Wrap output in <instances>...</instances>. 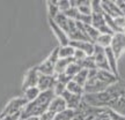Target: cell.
Wrapping results in <instances>:
<instances>
[{
    "instance_id": "cell-14",
    "label": "cell",
    "mask_w": 125,
    "mask_h": 120,
    "mask_svg": "<svg viewBox=\"0 0 125 120\" xmlns=\"http://www.w3.org/2000/svg\"><path fill=\"white\" fill-rule=\"evenodd\" d=\"M37 71L41 75H54V64L45 59L37 65Z\"/></svg>"
},
{
    "instance_id": "cell-11",
    "label": "cell",
    "mask_w": 125,
    "mask_h": 120,
    "mask_svg": "<svg viewBox=\"0 0 125 120\" xmlns=\"http://www.w3.org/2000/svg\"><path fill=\"white\" fill-rule=\"evenodd\" d=\"M56 83V77L54 75H41L37 82V88L40 89L41 92L43 91H48V90H52Z\"/></svg>"
},
{
    "instance_id": "cell-19",
    "label": "cell",
    "mask_w": 125,
    "mask_h": 120,
    "mask_svg": "<svg viewBox=\"0 0 125 120\" xmlns=\"http://www.w3.org/2000/svg\"><path fill=\"white\" fill-rule=\"evenodd\" d=\"M48 4V14H49V18L54 20V18L60 13V10L58 8V2L56 0H49L46 1Z\"/></svg>"
},
{
    "instance_id": "cell-23",
    "label": "cell",
    "mask_w": 125,
    "mask_h": 120,
    "mask_svg": "<svg viewBox=\"0 0 125 120\" xmlns=\"http://www.w3.org/2000/svg\"><path fill=\"white\" fill-rule=\"evenodd\" d=\"M111 40H112L111 35H103V34H101L100 37L97 38V40L95 42V45H98V46H101L103 49H107V47L110 46Z\"/></svg>"
},
{
    "instance_id": "cell-10",
    "label": "cell",
    "mask_w": 125,
    "mask_h": 120,
    "mask_svg": "<svg viewBox=\"0 0 125 120\" xmlns=\"http://www.w3.org/2000/svg\"><path fill=\"white\" fill-rule=\"evenodd\" d=\"M70 45L75 50H80L82 52H85L88 57H92L94 54L95 50V44L92 42H85V40H73L70 42Z\"/></svg>"
},
{
    "instance_id": "cell-6",
    "label": "cell",
    "mask_w": 125,
    "mask_h": 120,
    "mask_svg": "<svg viewBox=\"0 0 125 120\" xmlns=\"http://www.w3.org/2000/svg\"><path fill=\"white\" fill-rule=\"evenodd\" d=\"M40 79V73L37 71V66L31 67L24 74L22 82V89L26 90L28 88H32V87H37V82Z\"/></svg>"
},
{
    "instance_id": "cell-27",
    "label": "cell",
    "mask_w": 125,
    "mask_h": 120,
    "mask_svg": "<svg viewBox=\"0 0 125 120\" xmlns=\"http://www.w3.org/2000/svg\"><path fill=\"white\" fill-rule=\"evenodd\" d=\"M114 22L116 24V28L118 32H123L125 29V16L124 15H121V16H118V18H114Z\"/></svg>"
},
{
    "instance_id": "cell-20",
    "label": "cell",
    "mask_w": 125,
    "mask_h": 120,
    "mask_svg": "<svg viewBox=\"0 0 125 120\" xmlns=\"http://www.w3.org/2000/svg\"><path fill=\"white\" fill-rule=\"evenodd\" d=\"M24 91V98H26V101L28 103L29 102H34L36 98L40 96V89L37 88V87H32V88H28V89L23 90Z\"/></svg>"
},
{
    "instance_id": "cell-7",
    "label": "cell",
    "mask_w": 125,
    "mask_h": 120,
    "mask_svg": "<svg viewBox=\"0 0 125 120\" xmlns=\"http://www.w3.org/2000/svg\"><path fill=\"white\" fill-rule=\"evenodd\" d=\"M49 24H50V28H51L52 32H53L54 36H56V38L58 39L59 46H65V45L70 44V38H68V36L64 32V30L59 27L57 23L54 22L52 18H49Z\"/></svg>"
},
{
    "instance_id": "cell-9",
    "label": "cell",
    "mask_w": 125,
    "mask_h": 120,
    "mask_svg": "<svg viewBox=\"0 0 125 120\" xmlns=\"http://www.w3.org/2000/svg\"><path fill=\"white\" fill-rule=\"evenodd\" d=\"M62 97L64 98V101L66 103L67 109H71V110H78L80 107L82 101H83V96L73 95V93L68 92V91H65L62 95Z\"/></svg>"
},
{
    "instance_id": "cell-8",
    "label": "cell",
    "mask_w": 125,
    "mask_h": 120,
    "mask_svg": "<svg viewBox=\"0 0 125 120\" xmlns=\"http://www.w3.org/2000/svg\"><path fill=\"white\" fill-rule=\"evenodd\" d=\"M101 7L103 9V13L107 14L108 16H110L112 18H116L118 16L123 15L121 12V9L118 8V6L116 5L115 1L111 0H103L101 1Z\"/></svg>"
},
{
    "instance_id": "cell-4",
    "label": "cell",
    "mask_w": 125,
    "mask_h": 120,
    "mask_svg": "<svg viewBox=\"0 0 125 120\" xmlns=\"http://www.w3.org/2000/svg\"><path fill=\"white\" fill-rule=\"evenodd\" d=\"M110 49L115 54L116 59L121 58L123 53L125 52V34L123 32H117L112 36V40L110 44Z\"/></svg>"
},
{
    "instance_id": "cell-35",
    "label": "cell",
    "mask_w": 125,
    "mask_h": 120,
    "mask_svg": "<svg viewBox=\"0 0 125 120\" xmlns=\"http://www.w3.org/2000/svg\"><path fill=\"white\" fill-rule=\"evenodd\" d=\"M123 34H125V29H124V31H123Z\"/></svg>"
},
{
    "instance_id": "cell-12",
    "label": "cell",
    "mask_w": 125,
    "mask_h": 120,
    "mask_svg": "<svg viewBox=\"0 0 125 120\" xmlns=\"http://www.w3.org/2000/svg\"><path fill=\"white\" fill-rule=\"evenodd\" d=\"M67 106H66V103L64 101V98L62 96H54L53 99L51 101L49 105V111H51L52 113L54 114H58L60 112H62L64 110H66Z\"/></svg>"
},
{
    "instance_id": "cell-13",
    "label": "cell",
    "mask_w": 125,
    "mask_h": 120,
    "mask_svg": "<svg viewBox=\"0 0 125 120\" xmlns=\"http://www.w3.org/2000/svg\"><path fill=\"white\" fill-rule=\"evenodd\" d=\"M105 50V55H107V60H108V65H109V68H110V72H111L114 75L116 76L117 79H119V73H118V65H117V60L115 54L112 52V50L110 49V46L107 47Z\"/></svg>"
},
{
    "instance_id": "cell-16",
    "label": "cell",
    "mask_w": 125,
    "mask_h": 120,
    "mask_svg": "<svg viewBox=\"0 0 125 120\" xmlns=\"http://www.w3.org/2000/svg\"><path fill=\"white\" fill-rule=\"evenodd\" d=\"M66 91L73 93V95H79V96H83L85 95V90L83 87H81L79 83H76L75 81L71 80L66 85Z\"/></svg>"
},
{
    "instance_id": "cell-15",
    "label": "cell",
    "mask_w": 125,
    "mask_h": 120,
    "mask_svg": "<svg viewBox=\"0 0 125 120\" xmlns=\"http://www.w3.org/2000/svg\"><path fill=\"white\" fill-rule=\"evenodd\" d=\"M74 61L73 58H67V59H58V61L54 65V75H62L65 74L67 67L71 62Z\"/></svg>"
},
{
    "instance_id": "cell-2",
    "label": "cell",
    "mask_w": 125,
    "mask_h": 120,
    "mask_svg": "<svg viewBox=\"0 0 125 120\" xmlns=\"http://www.w3.org/2000/svg\"><path fill=\"white\" fill-rule=\"evenodd\" d=\"M53 97L54 93L52 90L41 92L40 96L36 98L34 102L27 103V105L23 107V110L21 111L20 119H28V118H31V117L42 116L44 112L48 111L50 103L53 99Z\"/></svg>"
},
{
    "instance_id": "cell-26",
    "label": "cell",
    "mask_w": 125,
    "mask_h": 120,
    "mask_svg": "<svg viewBox=\"0 0 125 120\" xmlns=\"http://www.w3.org/2000/svg\"><path fill=\"white\" fill-rule=\"evenodd\" d=\"M66 85H67V84L62 83V82L56 81L53 89H52V91H53V93H54V96H62V93L66 91Z\"/></svg>"
},
{
    "instance_id": "cell-31",
    "label": "cell",
    "mask_w": 125,
    "mask_h": 120,
    "mask_svg": "<svg viewBox=\"0 0 125 120\" xmlns=\"http://www.w3.org/2000/svg\"><path fill=\"white\" fill-rule=\"evenodd\" d=\"M54 117H56V114L48 110V111L44 112V113H43L42 116H40L38 118H40V120H54Z\"/></svg>"
},
{
    "instance_id": "cell-3",
    "label": "cell",
    "mask_w": 125,
    "mask_h": 120,
    "mask_svg": "<svg viewBox=\"0 0 125 120\" xmlns=\"http://www.w3.org/2000/svg\"><path fill=\"white\" fill-rule=\"evenodd\" d=\"M27 101L24 97H15L13 99H10L5 107L2 109V111L0 112V118H4L7 116H13L16 113H21L23 110V107L27 105Z\"/></svg>"
},
{
    "instance_id": "cell-25",
    "label": "cell",
    "mask_w": 125,
    "mask_h": 120,
    "mask_svg": "<svg viewBox=\"0 0 125 120\" xmlns=\"http://www.w3.org/2000/svg\"><path fill=\"white\" fill-rule=\"evenodd\" d=\"M81 69H82V68H81L80 65H79L78 62L73 61V62H71V64L68 65L66 72H65V74H66L67 76H70L71 79H73V77H74V76H75L76 74L81 71Z\"/></svg>"
},
{
    "instance_id": "cell-33",
    "label": "cell",
    "mask_w": 125,
    "mask_h": 120,
    "mask_svg": "<svg viewBox=\"0 0 125 120\" xmlns=\"http://www.w3.org/2000/svg\"><path fill=\"white\" fill-rule=\"evenodd\" d=\"M20 116H21V113H16V114H13V116H7L4 117V118H0V120H19Z\"/></svg>"
},
{
    "instance_id": "cell-17",
    "label": "cell",
    "mask_w": 125,
    "mask_h": 120,
    "mask_svg": "<svg viewBox=\"0 0 125 120\" xmlns=\"http://www.w3.org/2000/svg\"><path fill=\"white\" fill-rule=\"evenodd\" d=\"M85 30H86V35L88 37V39L89 42L94 43L95 44V42L97 40V38L100 37V31L96 29V28H94L92 24H85Z\"/></svg>"
},
{
    "instance_id": "cell-30",
    "label": "cell",
    "mask_w": 125,
    "mask_h": 120,
    "mask_svg": "<svg viewBox=\"0 0 125 120\" xmlns=\"http://www.w3.org/2000/svg\"><path fill=\"white\" fill-rule=\"evenodd\" d=\"M86 57H88V55H87L85 52L80 51V50H75V51H74V54H73V59H74V61H75V62L82 61Z\"/></svg>"
},
{
    "instance_id": "cell-28",
    "label": "cell",
    "mask_w": 125,
    "mask_h": 120,
    "mask_svg": "<svg viewBox=\"0 0 125 120\" xmlns=\"http://www.w3.org/2000/svg\"><path fill=\"white\" fill-rule=\"evenodd\" d=\"M58 8L60 10V13H65L66 10L71 8V1L68 0H58Z\"/></svg>"
},
{
    "instance_id": "cell-22",
    "label": "cell",
    "mask_w": 125,
    "mask_h": 120,
    "mask_svg": "<svg viewBox=\"0 0 125 120\" xmlns=\"http://www.w3.org/2000/svg\"><path fill=\"white\" fill-rule=\"evenodd\" d=\"M88 74H89V71L81 69V71L73 77V81H75L76 83H79L81 87H85V84L87 83V81H88Z\"/></svg>"
},
{
    "instance_id": "cell-18",
    "label": "cell",
    "mask_w": 125,
    "mask_h": 120,
    "mask_svg": "<svg viewBox=\"0 0 125 120\" xmlns=\"http://www.w3.org/2000/svg\"><path fill=\"white\" fill-rule=\"evenodd\" d=\"M75 49L72 47L71 45H65V46H59V59H67V58H73Z\"/></svg>"
},
{
    "instance_id": "cell-29",
    "label": "cell",
    "mask_w": 125,
    "mask_h": 120,
    "mask_svg": "<svg viewBox=\"0 0 125 120\" xmlns=\"http://www.w3.org/2000/svg\"><path fill=\"white\" fill-rule=\"evenodd\" d=\"M58 52H59V46H57V47H54L53 49V51H51V53L48 55V60H50L51 62H53L54 65H56V62L58 61V59H59V54H58Z\"/></svg>"
},
{
    "instance_id": "cell-21",
    "label": "cell",
    "mask_w": 125,
    "mask_h": 120,
    "mask_svg": "<svg viewBox=\"0 0 125 120\" xmlns=\"http://www.w3.org/2000/svg\"><path fill=\"white\" fill-rule=\"evenodd\" d=\"M81 66L82 69H87V71H94V69H97L96 68V64H95V60H94L93 55L92 57H86L82 61L78 62Z\"/></svg>"
},
{
    "instance_id": "cell-1",
    "label": "cell",
    "mask_w": 125,
    "mask_h": 120,
    "mask_svg": "<svg viewBox=\"0 0 125 120\" xmlns=\"http://www.w3.org/2000/svg\"><path fill=\"white\" fill-rule=\"evenodd\" d=\"M119 79L112 74L111 72L94 69L89 71L88 81L83 87L85 93H98L103 92L114 83H116Z\"/></svg>"
},
{
    "instance_id": "cell-32",
    "label": "cell",
    "mask_w": 125,
    "mask_h": 120,
    "mask_svg": "<svg viewBox=\"0 0 125 120\" xmlns=\"http://www.w3.org/2000/svg\"><path fill=\"white\" fill-rule=\"evenodd\" d=\"M115 2H116V5L118 6V8L121 9L122 14L125 16V0H117Z\"/></svg>"
},
{
    "instance_id": "cell-24",
    "label": "cell",
    "mask_w": 125,
    "mask_h": 120,
    "mask_svg": "<svg viewBox=\"0 0 125 120\" xmlns=\"http://www.w3.org/2000/svg\"><path fill=\"white\" fill-rule=\"evenodd\" d=\"M75 116V110H71V109H66L62 112L56 114L54 120H73Z\"/></svg>"
},
{
    "instance_id": "cell-5",
    "label": "cell",
    "mask_w": 125,
    "mask_h": 120,
    "mask_svg": "<svg viewBox=\"0 0 125 120\" xmlns=\"http://www.w3.org/2000/svg\"><path fill=\"white\" fill-rule=\"evenodd\" d=\"M93 58H94V60H95V64H96V68H97V69L110 72V68H109V65H108L107 55H105V50L103 49V47L98 46V45H95Z\"/></svg>"
},
{
    "instance_id": "cell-34",
    "label": "cell",
    "mask_w": 125,
    "mask_h": 120,
    "mask_svg": "<svg viewBox=\"0 0 125 120\" xmlns=\"http://www.w3.org/2000/svg\"><path fill=\"white\" fill-rule=\"evenodd\" d=\"M19 120H40L38 117H31V118H28V119H19Z\"/></svg>"
}]
</instances>
